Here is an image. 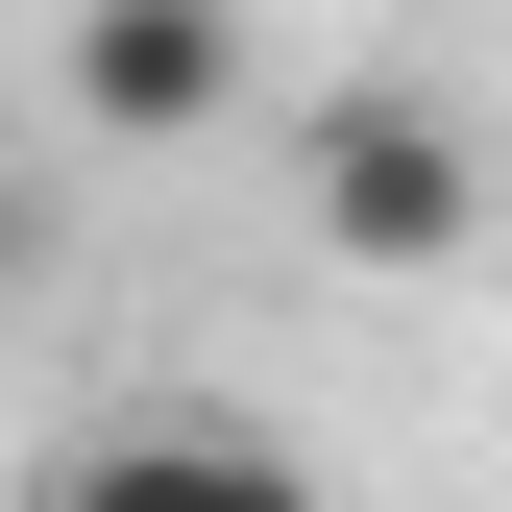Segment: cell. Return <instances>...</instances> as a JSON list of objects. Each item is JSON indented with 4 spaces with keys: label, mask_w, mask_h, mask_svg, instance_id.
Returning a JSON list of instances; mask_svg holds the SVG:
<instances>
[{
    "label": "cell",
    "mask_w": 512,
    "mask_h": 512,
    "mask_svg": "<svg viewBox=\"0 0 512 512\" xmlns=\"http://www.w3.org/2000/svg\"><path fill=\"white\" fill-rule=\"evenodd\" d=\"M488 220H512V171L439 98H342V122H317V244H342V269H464Z\"/></svg>",
    "instance_id": "cell-1"
},
{
    "label": "cell",
    "mask_w": 512,
    "mask_h": 512,
    "mask_svg": "<svg viewBox=\"0 0 512 512\" xmlns=\"http://www.w3.org/2000/svg\"><path fill=\"white\" fill-rule=\"evenodd\" d=\"M244 98V0H74V122L98 147H196Z\"/></svg>",
    "instance_id": "cell-2"
},
{
    "label": "cell",
    "mask_w": 512,
    "mask_h": 512,
    "mask_svg": "<svg viewBox=\"0 0 512 512\" xmlns=\"http://www.w3.org/2000/svg\"><path fill=\"white\" fill-rule=\"evenodd\" d=\"M25 512H317L269 439H220V415H122V439H74Z\"/></svg>",
    "instance_id": "cell-3"
},
{
    "label": "cell",
    "mask_w": 512,
    "mask_h": 512,
    "mask_svg": "<svg viewBox=\"0 0 512 512\" xmlns=\"http://www.w3.org/2000/svg\"><path fill=\"white\" fill-rule=\"evenodd\" d=\"M25 269H49V196H25V171H0V293H25Z\"/></svg>",
    "instance_id": "cell-4"
},
{
    "label": "cell",
    "mask_w": 512,
    "mask_h": 512,
    "mask_svg": "<svg viewBox=\"0 0 512 512\" xmlns=\"http://www.w3.org/2000/svg\"><path fill=\"white\" fill-rule=\"evenodd\" d=\"M488 244H512V220H488Z\"/></svg>",
    "instance_id": "cell-5"
}]
</instances>
